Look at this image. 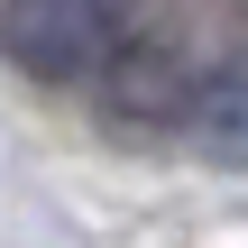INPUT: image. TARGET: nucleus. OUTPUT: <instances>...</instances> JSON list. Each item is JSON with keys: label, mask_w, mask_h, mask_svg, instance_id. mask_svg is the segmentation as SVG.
Here are the masks:
<instances>
[{"label": "nucleus", "mask_w": 248, "mask_h": 248, "mask_svg": "<svg viewBox=\"0 0 248 248\" xmlns=\"http://www.w3.org/2000/svg\"><path fill=\"white\" fill-rule=\"evenodd\" d=\"M129 46V0H0V55L28 83H101Z\"/></svg>", "instance_id": "f257e3e1"}, {"label": "nucleus", "mask_w": 248, "mask_h": 248, "mask_svg": "<svg viewBox=\"0 0 248 248\" xmlns=\"http://www.w3.org/2000/svg\"><path fill=\"white\" fill-rule=\"evenodd\" d=\"M184 120H193V147H202V156H221V166H248V55L212 64V74L193 83Z\"/></svg>", "instance_id": "f03ea898"}]
</instances>
